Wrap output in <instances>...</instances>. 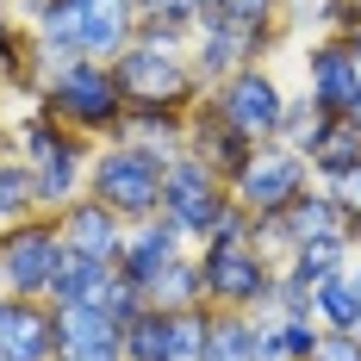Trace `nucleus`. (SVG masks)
<instances>
[{
  "mask_svg": "<svg viewBox=\"0 0 361 361\" xmlns=\"http://www.w3.org/2000/svg\"><path fill=\"white\" fill-rule=\"evenodd\" d=\"M56 318L32 299H0V361H56Z\"/></svg>",
  "mask_w": 361,
  "mask_h": 361,
  "instance_id": "nucleus-9",
  "label": "nucleus"
},
{
  "mask_svg": "<svg viewBox=\"0 0 361 361\" xmlns=\"http://www.w3.org/2000/svg\"><path fill=\"white\" fill-rule=\"evenodd\" d=\"M355 336H361V330H355Z\"/></svg>",
  "mask_w": 361,
  "mask_h": 361,
  "instance_id": "nucleus-32",
  "label": "nucleus"
},
{
  "mask_svg": "<svg viewBox=\"0 0 361 361\" xmlns=\"http://www.w3.org/2000/svg\"><path fill=\"white\" fill-rule=\"evenodd\" d=\"M32 206H37V175H32V169H6V162H0V224L32 218Z\"/></svg>",
  "mask_w": 361,
  "mask_h": 361,
  "instance_id": "nucleus-22",
  "label": "nucleus"
},
{
  "mask_svg": "<svg viewBox=\"0 0 361 361\" xmlns=\"http://www.w3.org/2000/svg\"><path fill=\"white\" fill-rule=\"evenodd\" d=\"M200 281L212 299L224 305H255L262 293H268V262L250 250V243H212L206 262H200Z\"/></svg>",
  "mask_w": 361,
  "mask_h": 361,
  "instance_id": "nucleus-6",
  "label": "nucleus"
},
{
  "mask_svg": "<svg viewBox=\"0 0 361 361\" xmlns=\"http://www.w3.org/2000/svg\"><path fill=\"white\" fill-rule=\"evenodd\" d=\"M44 25H50V37L81 44V50H125L131 0H56L44 13Z\"/></svg>",
  "mask_w": 361,
  "mask_h": 361,
  "instance_id": "nucleus-2",
  "label": "nucleus"
},
{
  "mask_svg": "<svg viewBox=\"0 0 361 361\" xmlns=\"http://www.w3.org/2000/svg\"><path fill=\"white\" fill-rule=\"evenodd\" d=\"M318 343H324V336L305 324V318H287V324H281V349H287V361H312V355H318Z\"/></svg>",
  "mask_w": 361,
  "mask_h": 361,
  "instance_id": "nucleus-25",
  "label": "nucleus"
},
{
  "mask_svg": "<svg viewBox=\"0 0 361 361\" xmlns=\"http://www.w3.org/2000/svg\"><path fill=\"white\" fill-rule=\"evenodd\" d=\"M162 156L156 149H106L94 162V193L125 218H149L162 206Z\"/></svg>",
  "mask_w": 361,
  "mask_h": 361,
  "instance_id": "nucleus-1",
  "label": "nucleus"
},
{
  "mask_svg": "<svg viewBox=\"0 0 361 361\" xmlns=\"http://www.w3.org/2000/svg\"><path fill=\"white\" fill-rule=\"evenodd\" d=\"M63 250L75 255H94V262H118L125 243H118V212L106 200H81L63 212Z\"/></svg>",
  "mask_w": 361,
  "mask_h": 361,
  "instance_id": "nucleus-11",
  "label": "nucleus"
},
{
  "mask_svg": "<svg viewBox=\"0 0 361 361\" xmlns=\"http://www.w3.org/2000/svg\"><path fill=\"white\" fill-rule=\"evenodd\" d=\"M355 293H361V281H355Z\"/></svg>",
  "mask_w": 361,
  "mask_h": 361,
  "instance_id": "nucleus-31",
  "label": "nucleus"
},
{
  "mask_svg": "<svg viewBox=\"0 0 361 361\" xmlns=\"http://www.w3.org/2000/svg\"><path fill=\"white\" fill-rule=\"evenodd\" d=\"M218 112H224L237 131H250V137H255V131H274V125L287 118L281 87H274L268 75H237V81H231V94L218 100Z\"/></svg>",
  "mask_w": 361,
  "mask_h": 361,
  "instance_id": "nucleus-12",
  "label": "nucleus"
},
{
  "mask_svg": "<svg viewBox=\"0 0 361 361\" xmlns=\"http://www.w3.org/2000/svg\"><path fill=\"white\" fill-rule=\"evenodd\" d=\"M305 149H312V162H318L330 180L361 169V118H349V112H318V131H312Z\"/></svg>",
  "mask_w": 361,
  "mask_h": 361,
  "instance_id": "nucleus-14",
  "label": "nucleus"
},
{
  "mask_svg": "<svg viewBox=\"0 0 361 361\" xmlns=\"http://www.w3.org/2000/svg\"><path fill=\"white\" fill-rule=\"evenodd\" d=\"M293 6H299V13H305V19H318V25H324L330 13H336V0H293Z\"/></svg>",
  "mask_w": 361,
  "mask_h": 361,
  "instance_id": "nucleus-28",
  "label": "nucleus"
},
{
  "mask_svg": "<svg viewBox=\"0 0 361 361\" xmlns=\"http://www.w3.org/2000/svg\"><path fill=\"white\" fill-rule=\"evenodd\" d=\"M125 361H175V312L144 305L125 324Z\"/></svg>",
  "mask_w": 361,
  "mask_h": 361,
  "instance_id": "nucleus-17",
  "label": "nucleus"
},
{
  "mask_svg": "<svg viewBox=\"0 0 361 361\" xmlns=\"http://www.w3.org/2000/svg\"><path fill=\"white\" fill-rule=\"evenodd\" d=\"M106 287H112V262H94V255H75V250H63L56 274H50L56 305H100Z\"/></svg>",
  "mask_w": 361,
  "mask_h": 361,
  "instance_id": "nucleus-15",
  "label": "nucleus"
},
{
  "mask_svg": "<svg viewBox=\"0 0 361 361\" xmlns=\"http://www.w3.org/2000/svg\"><path fill=\"white\" fill-rule=\"evenodd\" d=\"M25 6H32V13H50V6H56V0H25Z\"/></svg>",
  "mask_w": 361,
  "mask_h": 361,
  "instance_id": "nucleus-29",
  "label": "nucleus"
},
{
  "mask_svg": "<svg viewBox=\"0 0 361 361\" xmlns=\"http://www.w3.org/2000/svg\"><path fill=\"white\" fill-rule=\"evenodd\" d=\"M118 87H125V94H137L144 106H175L180 94H187V69H180L175 44H169V37H156V44L125 50V56H118Z\"/></svg>",
  "mask_w": 361,
  "mask_h": 361,
  "instance_id": "nucleus-4",
  "label": "nucleus"
},
{
  "mask_svg": "<svg viewBox=\"0 0 361 361\" xmlns=\"http://www.w3.org/2000/svg\"><path fill=\"white\" fill-rule=\"evenodd\" d=\"M255 355V330L243 318H212L206 324V355L200 361H250Z\"/></svg>",
  "mask_w": 361,
  "mask_h": 361,
  "instance_id": "nucleus-19",
  "label": "nucleus"
},
{
  "mask_svg": "<svg viewBox=\"0 0 361 361\" xmlns=\"http://www.w3.org/2000/svg\"><path fill=\"white\" fill-rule=\"evenodd\" d=\"M144 13L162 25V37H169L180 19H193V13H200V0H144Z\"/></svg>",
  "mask_w": 361,
  "mask_h": 361,
  "instance_id": "nucleus-27",
  "label": "nucleus"
},
{
  "mask_svg": "<svg viewBox=\"0 0 361 361\" xmlns=\"http://www.w3.org/2000/svg\"><path fill=\"white\" fill-rule=\"evenodd\" d=\"M355 87H361V63L349 44L312 50V100H318V112H349Z\"/></svg>",
  "mask_w": 361,
  "mask_h": 361,
  "instance_id": "nucleus-13",
  "label": "nucleus"
},
{
  "mask_svg": "<svg viewBox=\"0 0 361 361\" xmlns=\"http://www.w3.org/2000/svg\"><path fill=\"white\" fill-rule=\"evenodd\" d=\"M50 112H63V118H75V125H112V118H118V81H112L106 69L75 63L69 75H56Z\"/></svg>",
  "mask_w": 361,
  "mask_h": 361,
  "instance_id": "nucleus-10",
  "label": "nucleus"
},
{
  "mask_svg": "<svg viewBox=\"0 0 361 361\" xmlns=\"http://www.w3.org/2000/svg\"><path fill=\"white\" fill-rule=\"evenodd\" d=\"M175 243H180V224H156V231H144V237H137L131 250L118 255V268H125V281L149 293V287H156V274H162V268L175 262Z\"/></svg>",
  "mask_w": 361,
  "mask_h": 361,
  "instance_id": "nucleus-16",
  "label": "nucleus"
},
{
  "mask_svg": "<svg viewBox=\"0 0 361 361\" xmlns=\"http://www.w3.org/2000/svg\"><path fill=\"white\" fill-rule=\"evenodd\" d=\"M206 324H212V318H200V312H175V361H200L206 355Z\"/></svg>",
  "mask_w": 361,
  "mask_h": 361,
  "instance_id": "nucleus-24",
  "label": "nucleus"
},
{
  "mask_svg": "<svg viewBox=\"0 0 361 361\" xmlns=\"http://www.w3.org/2000/svg\"><path fill=\"white\" fill-rule=\"evenodd\" d=\"M299 187H305V162L293 149H262L237 175V200L262 218V212H287L293 200H299Z\"/></svg>",
  "mask_w": 361,
  "mask_h": 361,
  "instance_id": "nucleus-5",
  "label": "nucleus"
},
{
  "mask_svg": "<svg viewBox=\"0 0 361 361\" xmlns=\"http://www.w3.org/2000/svg\"><path fill=\"white\" fill-rule=\"evenodd\" d=\"M75 175H81V156H75V144L56 149L50 162H37V206H63V200L75 193Z\"/></svg>",
  "mask_w": 361,
  "mask_h": 361,
  "instance_id": "nucleus-20",
  "label": "nucleus"
},
{
  "mask_svg": "<svg viewBox=\"0 0 361 361\" xmlns=\"http://www.w3.org/2000/svg\"><path fill=\"white\" fill-rule=\"evenodd\" d=\"M218 19H231V25H255L262 32V19L274 13V0H212Z\"/></svg>",
  "mask_w": 361,
  "mask_h": 361,
  "instance_id": "nucleus-26",
  "label": "nucleus"
},
{
  "mask_svg": "<svg viewBox=\"0 0 361 361\" xmlns=\"http://www.w3.org/2000/svg\"><path fill=\"white\" fill-rule=\"evenodd\" d=\"M56 262H63V231H50V224H19L13 237H0V281L19 299L50 287Z\"/></svg>",
  "mask_w": 361,
  "mask_h": 361,
  "instance_id": "nucleus-3",
  "label": "nucleus"
},
{
  "mask_svg": "<svg viewBox=\"0 0 361 361\" xmlns=\"http://www.w3.org/2000/svg\"><path fill=\"white\" fill-rule=\"evenodd\" d=\"M56 361H125V330L106 305H63L56 312Z\"/></svg>",
  "mask_w": 361,
  "mask_h": 361,
  "instance_id": "nucleus-7",
  "label": "nucleus"
},
{
  "mask_svg": "<svg viewBox=\"0 0 361 361\" xmlns=\"http://www.w3.org/2000/svg\"><path fill=\"white\" fill-rule=\"evenodd\" d=\"M318 312H324V324L330 330H361V293L349 287V281H318V299H312Z\"/></svg>",
  "mask_w": 361,
  "mask_h": 361,
  "instance_id": "nucleus-21",
  "label": "nucleus"
},
{
  "mask_svg": "<svg viewBox=\"0 0 361 361\" xmlns=\"http://www.w3.org/2000/svg\"><path fill=\"white\" fill-rule=\"evenodd\" d=\"M349 118H361V87H355V100H349Z\"/></svg>",
  "mask_w": 361,
  "mask_h": 361,
  "instance_id": "nucleus-30",
  "label": "nucleus"
},
{
  "mask_svg": "<svg viewBox=\"0 0 361 361\" xmlns=\"http://www.w3.org/2000/svg\"><path fill=\"white\" fill-rule=\"evenodd\" d=\"M162 206H169V224L212 237L218 212H224V200H218V187H212V169H206V162H180V169H169V180H162Z\"/></svg>",
  "mask_w": 361,
  "mask_h": 361,
  "instance_id": "nucleus-8",
  "label": "nucleus"
},
{
  "mask_svg": "<svg viewBox=\"0 0 361 361\" xmlns=\"http://www.w3.org/2000/svg\"><path fill=\"white\" fill-rule=\"evenodd\" d=\"M200 162H206V169H237V175H243V162H250V131H237L224 112H218V125L206 118V125H200Z\"/></svg>",
  "mask_w": 361,
  "mask_h": 361,
  "instance_id": "nucleus-18",
  "label": "nucleus"
},
{
  "mask_svg": "<svg viewBox=\"0 0 361 361\" xmlns=\"http://www.w3.org/2000/svg\"><path fill=\"white\" fill-rule=\"evenodd\" d=\"M156 305H162V312H180V305H187V299H200V293H206V281H200V268H187V262H169V268H162V274H156Z\"/></svg>",
  "mask_w": 361,
  "mask_h": 361,
  "instance_id": "nucleus-23",
  "label": "nucleus"
}]
</instances>
